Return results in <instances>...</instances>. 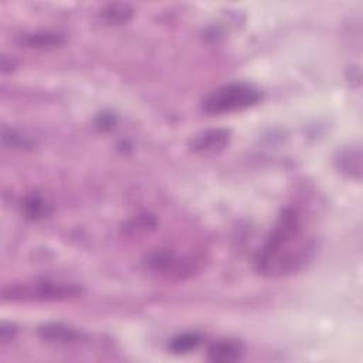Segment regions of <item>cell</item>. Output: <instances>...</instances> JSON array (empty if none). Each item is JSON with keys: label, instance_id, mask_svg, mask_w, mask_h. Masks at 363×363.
<instances>
[{"label": "cell", "instance_id": "obj_13", "mask_svg": "<svg viewBox=\"0 0 363 363\" xmlns=\"http://www.w3.org/2000/svg\"><path fill=\"white\" fill-rule=\"evenodd\" d=\"M1 140H3V145L6 146H10V147H17V149H27V147H33V140L14 130V129H7V128H3L1 130Z\"/></svg>", "mask_w": 363, "mask_h": 363}, {"label": "cell", "instance_id": "obj_2", "mask_svg": "<svg viewBox=\"0 0 363 363\" xmlns=\"http://www.w3.org/2000/svg\"><path fill=\"white\" fill-rule=\"evenodd\" d=\"M82 288L71 282L34 279L13 282L1 289L3 301L10 302H60L78 298Z\"/></svg>", "mask_w": 363, "mask_h": 363}, {"label": "cell", "instance_id": "obj_10", "mask_svg": "<svg viewBox=\"0 0 363 363\" xmlns=\"http://www.w3.org/2000/svg\"><path fill=\"white\" fill-rule=\"evenodd\" d=\"M133 16V9L126 3H111L101 9L99 18L109 26H118L128 23Z\"/></svg>", "mask_w": 363, "mask_h": 363}, {"label": "cell", "instance_id": "obj_15", "mask_svg": "<svg viewBox=\"0 0 363 363\" xmlns=\"http://www.w3.org/2000/svg\"><path fill=\"white\" fill-rule=\"evenodd\" d=\"M16 333H17V328L13 323L1 322V325H0V342L1 343H7L11 339H14Z\"/></svg>", "mask_w": 363, "mask_h": 363}, {"label": "cell", "instance_id": "obj_12", "mask_svg": "<svg viewBox=\"0 0 363 363\" xmlns=\"http://www.w3.org/2000/svg\"><path fill=\"white\" fill-rule=\"evenodd\" d=\"M201 342L200 335L197 333H182L174 336L170 342H169V350L174 354H183V353H189L191 350H194Z\"/></svg>", "mask_w": 363, "mask_h": 363}, {"label": "cell", "instance_id": "obj_4", "mask_svg": "<svg viewBox=\"0 0 363 363\" xmlns=\"http://www.w3.org/2000/svg\"><path fill=\"white\" fill-rule=\"evenodd\" d=\"M231 139V132L224 128L207 129L190 140V149L199 155H214L224 150Z\"/></svg>", "mask_w": 363, "mask_h": 363}, {"label": "cell", "instance_id": "obj_14", "mask_svg": "<svg viewBox=\"0 0 363 363\" xmlns=\"http://www.w3.org/2000/svg\"><path fill=\"white\" fill-rule=\"evenodd\" d=\"M95 126L105 132V130H111L115 128L116 125V115L113 112H109V111H104V112H99L94 121Z\"/></svg>", "mask_w": 363, "mask_h": 363}, {"label": "cell", "instance_id": "obj_1", "mask_svg": "<svg viewBox=\"0 0 363 363\" xmlns=\"http://www.w3.org/2000/svg\"><path fill=\"white\" fill-rule=\"evenodd\" d=\"M315 254V241L305 233L299 213L285 208L255 257V268L267 277L299 271Z\"/></svg>", "mask_w": 363, "mask_h": 363}, {"label": "cell", "instance_id": "obj_9", "mask_svg": "<svg viewBox=\"0 0 363 363\" xmlns=\"http://www.w3.org/2000/svg\"><path fill=\"white\" fill-rule=\"evenodd\" d=\"M65 43V35L57 31H34L21 37V44L30 48H55Z\"/></svg>", "mask_w": 363, "mask_h": 363}, {"label": "cell", "instance_id": "obj_5", "mask_svg": "<svg viewBox=\"0 0 363 363\" xmlns=\"http://www.w3.org/2000/svg\"><path fill=\"white\" fill-rule=\"evenodd\" d=\"M145 264L150 271L163 275H180L182 271H187L186 261L167 250H156L150 252L146 257Z\"/></svg>", "mask_w": 363, "mask_h": 363}, {"label": "cell", "instance_id": "obj_3", "mask_svg": "<svg viewBox=\"0 0 363 363\" xmlns=\"http://www.w3.org/2000/svg\"><path fill=\"white\" fill-rule=\"evenodd\" d=\"M261 98V91L248 82H227L203 98L201 109L208 115H224L254 106Z\"/></svg>", "mask_w": 363, "mask_h": 363}, {"label": "cell", "instance_id": "obj_8", "mask_svg": "<svg viewBox=\"0 0 363 363\" xmlns=\"http://www.w3.org/2000/svg\"><path fill=\"white\" fill-rule=\"evenodd\" d=\"M40 339L51 343H71L81 337V332L64 323H45L37 329Z\"/></svg>", "mask_w": 363, "mask_h": 363}, {"label": "cell", "instance_id": "obj_11", "mask_svg": "<svg viewBox=\"0 0 363 363\" xmlns=\"http://www.w3.org/2000/svg\"><path fill=\"white\" fill-rule=\"evenodd\" d=\"M23 211L31 220H40L51 213L50 204L40 194H30L23 201Z\"/></svg>", "mask_w": 363, "mask_h": 363}, {"label": "cell", "instance_id": "obj_7", "mask_svg": "<svg viewBox=\"0 0 363 363\" xmlns=\"http://www.w3.org/2000/svg\"><path fill=\"white\" fill-rule=\"evenodd\" d=\"M244 354V345L234 339H224L213 343L208 347L207 357L211 362L217 363H231Z\"/></svg>", "mask_w": 363, "mask_h": 363}, {"label": "cell", "instance_id": "obj_6", "mask_svg": "<svg viewBox=\"0 0 363 363\" xmlns=\"http://www.w3.org/2000/svg\"><path fill=\"white\" fill-rule=\"evenodd\" d=\"M335 167L346 177L360 180L362 177V149L352 145L339 150L335 156Z\"/></svg>", "mask_w": 363, "mask_h": 363}]
</instances>
